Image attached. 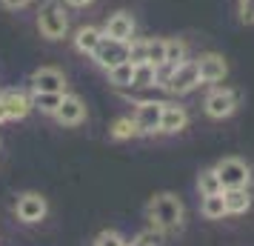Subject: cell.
<instances>
[{
    "label": "cell",
    "mask_w": 254,
    "mask_h": 246,
    "mask_svg": "<svg viewBox=\"0 0 254 246\" xmlns=\"http://www.w3.org/2000/svg\"><path fill=\"white\" fill-rule=\"evenodd\" d=\"M183 218H186L183 200L174 192H157L149 200V221L157 232H177L183 226Z\"/></svg>",
    "instance_id": "6da1fadb"
},
{
    "label": "cell",
    "mask_w": 254,
    "mask_h": 246,
    "mask_svg": "<svg viewBox=\"0 0 254 246\" xmlns=\"http://www.w3.org/2000/svg\"><path fill=\"white\" fill-rule=\"evenodd\" d=\"M37 32L46 40H63L69 35V12L63 6V0H46L37 12Z\"/></svg>",
    "instance_id": "7a4b0ae2"
},
{
    "label": "cell",
    "mask_w": 254,
    "mask_h": 246,
    "mask_svg": "<svg viewBox=\"0 0 254 246\" xmlns=\"http://www.w3.org/2000/svg\"><path fill=\"white\" fill-rule=\"evenodd\" d=\"M214 169H217L223 189H249L252 183V166L240 158H223Z\"/></svg>",
    "instance_id": "3957f363"
},
{
    "label": "cell",
    "mask_w": 254,
    "mask_h": 246,
    "mask_svg": "<svg viewBox=\"0 0 254 246\" xmlns=\"http://www.w3.org/2000/svg\"><path fill=\"white\" fill-rule=\"evenodd\" d=\"M240 103V92H234V89H211L206 94V100H203V112L208 117H214V120H223V117H231L234 115V109Z\"/></svg>",
    "instance_id": "277c9868"
},
{
    "label": "cell",
    "mask_w": 254,
    "mask_h": 246,
    "mask_svg": "<svg viewBox=\"0 0 254 246\" xmlns=\"http://www.w3.org/2000/svg\"><path fill=\"white\" fill-rule=\"evenodd\" d=\"M134 123H137L140 135H154L160 132V120H163V100H140L134 103Z\"/></svg>",
    "instance_id": "5b68a950"
},
{
    "label": "cell",
    "mask_w": 254,
    "mask_h": 246,
    "mask_svg": "<svg viewBox=\"0 0 254 246\" xmlns=\"http://www.w3.org/2000/svg\"><path fill=\"white\" fill-rule=\"evenodd\" d=\"M200 72H197V63L194 60H186V63H180V66H174L172 78H169V83H166V89L172 94H189L194 92L197 86H200Z\"/></svg>",
    "instance_id": "8992f818"
},
{
    "label": "cell",
    "mask_w": 254,
    "mask_h": 246,
    "mask_svg": "<svg viewBox=\"0 0 254 246\" xmlns=\"http://www.w3.org/2000/svg\"><path fill=\"white\" fill-rule=\"evenodd\" d=\"M14 215L23 223H40L49 215V203L40 192H23L14 203Z\"/></svg>",
    "instance_id": "52a82bcc"
},
{
    "label": "cell",
    "mask_w": 254,
    "mask_h": 246,
    "mask_svg": "<svg viewBox=\"0 0 254 246\" xmlns=\"http://www.w3.org/2000/svg\"><path fill=\"white\" fill-rule=\"evenodd\" d=\"M94 63L100 66V69H112V66H117V63H126L128 60V43H123V40H115V37H103L100 40V46H97V52L92 55Z\"/></svg>",
    "instance_id": "ba28073f"
},
{
    "label": "cell",
    "mask_w": 254,
    "mask_h": 246,
    "mask_svg": "<svg viewBox=\"0 0 254 246\" xmlns=\"http://www.w3.org/2000/svg\"><path fill=\"white\" fill-rule=\"evenodd\" d=\"M194 63H197V72H200V81L203 83H220V81H226V75H229V60L223 55H217V52H203Z\"/></svg>",
    "instance_id": "9c48e42d"
},
{
    "label": "cell",
    "mask_w": 254,
    "mask_h": 246,
    "mask_svg": "<svg viewBox=\"0 0 254 246\" xmlns=\"http://www.w3.org/2000/svg\"><path fill=\"white\" fill-rule=\"evenodd\" d=\"M32 92H58L66 94V75L58 66H40L32 72Z\"/></svg>",
    "instance_id": "30bf717a"
},
{
    "label": "cell",
    "mask_w": 254,
    "mask_h": 246,
    "mask_svg": "<svg viewBox=\"0 0 254 246\" xmlns=\"http://www.w3.org/2000/svg\"><path fill=\"white\" fill-rule=\"evenodd\" d=\"M134 32H137V20H134V14L126 12V9L109 14V20H106V26H103L106 37H115V40H123V43H128V40L134 37Z\"/></svg>",
    "instance_id": "8fae6325"
},
{
    "label": "cell",
    "mask_w": 254,
    "mask_h": 246,
    "mask_svg": "<svg viewBox=\"0 0 254 246\" xmlns=\"http://www.w3.org/2000/svg\"><path fill=\"white\" fill-rule=\"evenodd\" d=\"M55 120L60 126H80L86 120V103L80 94H63V103L55 112Z\"/></svg>",
    "instance_id": "7c38bea8"
},
{
    "label": "cell",
    "mask_w": 254,
    "mask_h": 246,
    "mask_svg": "<svg viewBox=\"0 0 254 246\" xmlns=\"http://www.w3.org/2000/svg\"><path fill=\"white\" fill-rule=\"evenodd\" d=\"M189 126V112L177 103H163V120H160V132L166 135H177Z\"/></svg>",
    "instance_id": "4fadbf2b"
},
{
    "label": "cell",
    "mask_w": 254,
    "mask_h": 246,
    "mask_svg": "<svg viewBox=\"0 0 254 246\" xmlns=\"http://www.w3.org/2000/svg\"><path fill=\"white\" fill-rule=\"evenodd\" d=\"M103 29H97V26H80L77 32H74V49L80 52V55H89L92 58L94 52H97V46H100V40H103Z\"/></svg>",
    "instance_id": "5bb4252c"
},
{
    "label": "cell",
    "mask_w": 254,
    "mask_h": 246,
    "mask_svg": "<svg viewBox=\"0 0 254 246\" xmlns=\"http://www.w3.org/2000/svg\"><path fill=\"white\" fill-rule=\"evenodd\" d=\"M0 100L6 103V112H9V120H23L35 106H32V97L23 92H17V89H12V92H3L0 94Z\"/></svg>",
    "instance_id": "9a60e30c"
},
{
    "label": "cell",
    "mask_w": 254,
    "mask_h": 246,
    "mask_svg": "<svg viewBox=\"0 0 254 246\" xmlns=\"http://www.w3.org/2000/svg\"><path fill=\"white\" fill-rule=\"evenodd\" d=\"M223 198H226V212L229 215H243V212L252 209L249 189H223Z\"/></svg>",
    "instance_id": "2e32d148"
},
{
    "label": "cell",
    "mask_w": 254,
    "mask_h": 246,
    "mask_svg": "<svg viewBox=\"0 0 254 246\" xmlns=\"http://www.w3.org/2000/svg\"><path fill=\"white\" fill-rule=\"evenodd\" d=\"M106 75H109V83H112V86H117V89H131V83H134V63H131V60L117 63V66H112Z\"/></svg>",
    "instance_id": "e0dca14e"
},
{
    "label": "cell",
    "mask_w": 254,
    "mask_h": 246,
    "mask_svg": "<svg viewBox=\"0 0 254 246\" xmlns=\"http://www.w3.org/2000/svg\"><path fill=\"white\" fill-rule=\"evenodd\" d=\"M200 212H203V218H208V221L226 218L229 212H226V198H223V192H220V195H206L203 203H200Z\"/></svg>",
    "instance_id": "ac0fdd59"
},
{
    "label": "cell",
    "mask_w": 254,
    "mask_h": 246,
    "mask_svg": "<svg viewBox=\"0 0 254 246\" xmlns=\"http://www.w3.org/2000/svg\"><path fill=\"white\" fill-rule=\"evenodd\" d=\"M60 103H63V94H58V92H35V94H32V106L40 109L43 115L55 117V112H58Z\"/></svg>",
    "instance_id": "d6986e66"
},
{
    "label": "cell",
    "mask_w": 254,
    "mask_h": 246,
    "mask_svg": "<svg viewBox=\"0 0 254 246\" xmlns=\"http://www.w3.org/2000/svg\"><path fill=\"white\" fill-rule=\"evenodd\" d=\"M197 189H200L203 198H206V195H220V192H223V183H220V175H217L214 166L200 172V177H197Z\"/></svg>",
    "instance_id": "ffe728a7"
},
{
    "label": "cell",
    "mask_w": 254,
    "mask_h": 246,
    "mask_svg": "<svg viewBox=\"0 0 254 246\" xmlns=\"http://www.w3.org/2000/svg\"><path fill=\"white\" fill-rule=\"evenodd\" d=\"M186 58H189V43L180 37H166V63L180 66L186 63Z\"/></svg>",
    "instance_id": "44dd1931"
},
{
    "label": "cell",
    "mask_w": 254,
    "mask_h": 246,
    "mask_svg": "<svg viewBox=\"0 0 254 246\" xmlns=\"http://www.w3.org/2000/svg\"><path fill=\"white\" fill-rule=\"evenodd\" d=\"M149 86H157V66L154 63H137L131 89H149Z\"/></svg>",
    "instance_id": "7402d4cb"
},
{
    "label": "cell",
    "mask_w": 254,
    "mask_h": 246,
    "mask_svg": "<svg viewBox=\"0 0 254 246\" xmlns=\"http://www.w3.org/2000/svg\"><path fill=\"white\" fill-rule=\"evenodd\" d=\"M134 135H140L134 117H117L115 123H112V129H109V138H112V141H128V138H134Z\"/></svg>",
    "instance_id": "603a6c76"
},
{
    "label": "cell",
    "mask_w": 254,
    "mask_h": 246,
    "mask_svg": "<svg viewBox=\"0 0 254 246\" xmlns=\"http://www.w3.org/2000/svg\"><path fill=\"white\" fill-rule=\"evenodd\" d=\"M128 60L137 63H149V37H131L128 40Z\"/></svg>",
    "instance_id": "cb8c5ba5"
},
{
    "label": "cell",
    "mask_w": 254,
    "mask_h": 246,
    "mask_svg": "<svg viewBox=\"0 0 254 246\" xmlns=\"http://www.w3.org/2000/svg\"><path fill=\"white\" fill-rule=\"evenodd\" d=\"M149 63L154 66L166 63V37H149Z\"/></svg>",
    "instance_id": "d4e9b609"
},
{
    "label": "cell",
    "mask_w": 254,
    "mask_h": 246,
    "mask_svg": "<svg viewBox=\"0 0 254 246\" xmlns=\"http://www.w3.org/2000/svg\"><path fill=\"white\" fill-rule=\"evenodd\" d=\"M94 246H128L126 238L120 232H115V229H106V232H100L97 238H94Z\"/></svg>",
    "instance_id": "484cf974"
},
{
    "label": "cell",
    "mask_w": 254,
    "mask_h": 246,
    "mask_svg": "<svg viewBox=\"0 0 254 246\" xmlns=\"http://www.w3.org/2000/svg\"><path fill=\"white\" fill-rule=\"evenodd\" d=\"M237 14L243 23H254V0H237Z\"/></svg>",
    "instance_id": "4316f807"
},
{
    "label": "cell",
    "mask_w": 254,
    "mask_h": 246,
    "mask_svg": "<svg viewBox=\"0 0 254 246\" xmlns=\"http://www.w3.org/2000/svg\"><path fill=\"white\" fill-rule=\"evenodd\" d=\"M128 246H157V235L154 232H140Z\"/></svg>",
    "instance_id": "83f0119b"
},
{
    "label": "cell",
    "mask_w": 254,
    "mask_h": 246,
    "mask_svg": "<svg viewBox=\"0 0 254 246\" xmlns=\"http://www.w3.org/2000/svg\"><path fill=\"white\" fill-rule=\"evenodd\" d=\"M32 0H0V6L3 9H12V12H17V9H26Z\"/></svg>",
    "instance_id": "f1b7e54d"
},
{
    "label": "cell",
    "mask_w": 254,
    "mask_h": 246,
    "mask_svg": "<svg viewBox=\"0 0 254 246\" xmlns=\"http://www.w3.org/2000/svg\"><path fill=\"white\" fill-rule=\"evenodd\" d=\"M66 6H71V9H86V6H92L94 0H63Z\"/></svg>",
    "instance_id": "f546056e"
},
{
    "label": "cell",
    "mask_w": 254,
    "mask_h": 246,
    "mask_svg": "<svg viewBox=\"0 0 254 246\" xmlns=\"http://www.w3.org/2000/svg\"><path fill=\"white\" fill-rule=\"evenodd\" d=\"M6 120H9V112H6V103L0 100V123H6Z\"/></svg>",
    "instance_id": "4dcf8cb0"
}]
</instances>
